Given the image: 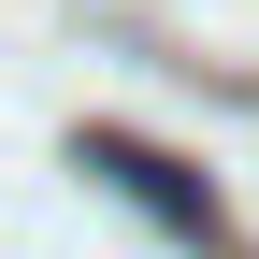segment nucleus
I'll return each instance as SVG.
<instances>
[{
	"instance_id": "nucleus-1",
	"label": "nucleus",
	"mask_w": 259,
	"mask_h": 259,
	"mask_svg": "<svg viewBox=\"0 0 259 259\" xmlns=\"http://www.w3.org/2000/svg\"><path fill=\"white\" fill-rule=\"evenodd\" d=\"M87 173H101V187H130V202H144L158 231H187V245H216V259H231V231H216V202H202V187H187V173H173L158 144H130V130H87Z\"/></svg>"
}]
</instances>
